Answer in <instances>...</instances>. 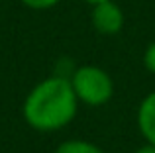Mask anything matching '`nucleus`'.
Instances as JSON below:
<instances>
[{"label":"nucleus","mask_w":155,"mask_h":153,"mask_svg":"<svg viewBox=\"0 0 155 153\" xmlns=\"http://www.w3.org/2000/svg\"><path fill=\"white\" fill-rule=\"evenodd\" d=\"M79 108L73 84L65 76H49L35 84L24 102V118L34 130L55 132L73 122Z\"/></svg>","instance_id":"1"},{"label":"nucleus","mask_w":155,"mask_h":153,"mask_svg":"<svg viewBox=\"0 0 155 153\" xmlns=\"http://www.w3.org/2000/svg\"><path fill=\"white\" fill-rule=\"evenodd\" d=\"M79 102L87 106H104L114 94V83L104 69L96 65H83L75 69L71 79Z\"/></svg>","instance_id":"2"},{"label":"nucleus","mask_w":155,"mask_h":153,"mask_svg":"<svg viewBox=\"0 0 155 153\" xmlns=\"http://www.w3.org/2000/svg\"><path fill=\"white\" fill-rule=\"evenodd\" d=\"M92 26L102 35H114L124 26V12L114 0L92 4Z\"/></svg>","instance_id":"3"},{"label":"nucleus","mask_w":155,"mask_h":153,"mask_svg":"<svg viewBox=\"0 0 155 153\" xmlns=\"http://www.w3.org/2000/svg\"><path fill=\"white\" fill-rule=\"evenodd\" d=\"M137 128L147 143L155 145V90L149 92L137 108Z\"/></svg>","instance_id":"4"},{"label":"nucleus","mask_w":155,"mask_h":153,"mask_svg":"<svg viewBox=\"0 0 155 153\" xmlns=\"http://www.w3.org/2000/svg\"><path fill=\"white\" fill-rule=\"evenodd\" d=\"M55 153H104V151L98 145L84 142V139H69V142L61 143L55 149Z\"/></svg>","instance_id":"5"},{"label":"nucleus","mask_w":155,"mask_h":153,"mask_svg":"<svg viewBox=\"0 0 155 153\" xmlns=\"http://www.w3.org/2000/svg\"><path fill=\"white\" fill-rule=\"evenodd\" d=\"M28 8H34V10H47V8H53L61 2V0H22Z\"/></svg>","instance_id":"6"},{"label":"nucleus","mask_w":155,"mask_h":153,"mask_svg":"<svg viewBox=\"0 0 155 153\" xmlns=\"http://www.w3.org/2000/svg\"><path fill=\"white\" fill-rule=\"evenodd\" d=\"M143 65H145V69H147L149 73L155 75V41L149 43L147 49H145V53H143Z\"/></svg>","instance_id":"7"},{"label":"nucleus","mask_w":155,"mask_h":153,"mask_svg":"<svg viewBox=\"0 0 155 153\" xmlns=\"http://www.w3.org/2000/svg\"><path fill=\"white\" fill-rule=\"evenodd\" d=\"M136 153H155V145H153V143H145V145L140 147Z\"/></svg>","instance_id":"8"},{"label":"nucleus","mask_w":155,"mask_h":153,"mask_svg":"<svg viewBox=\"0 0 155 153\" xmlns=\"http://www.w3.org/2000/svg\"><path fill=\"white\" fill-rule=\"evenodd\" d=\"M84 2H88V4H98V2H104V0H84Z\"/></svg>","instance_id":"9"}]
</instances>
